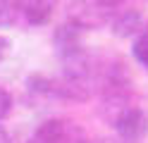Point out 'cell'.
Returning a JSON list of instances; mask_svg holds the SVG:
<instances>
[{"label":"cell","mask_w":148,"mask_h":143,"mask_svg":"<svg viewBox=\"0 0 148 143\" xmlns=\"http://www.w3.org/2000/svg\"><path fill=\"white\" fill-rule=\"evenodd\" d=\"M86 133L79 124L69 119H48L43 122L26 143H86Z\"/></svg>","instance_id":"obj_1"},{"label":"cell","mask_w":148,"mask_h":143,"mask_svg":"<svg viewBox=\"0 0 148 143\" xmlns=\"http://www.w3.org/2000/svg\"><path fill=\"white\" fill-rule=\"evenodd\" d=\"M112 127L117 131V136L122 138V143H141L148 136V112L132 105Z\"/></svg>","instance_id":"obj_2"},{"label":"cell","mask_w":148,"mask_h":143,"mask_svg":"<svg viewBox=\"0 0 148 143\" xmlns=\"http://www.w3.org/2000/svg\"><path fill=\"white\" fill-rule=\"evenodd\" d=\"M148 31V19L138 10H122L112 17V34L119 38H138Z\"/></svg>","instance_id":"obj_3"},{"label":"cell","mask_w":148,"mask_h":143,"mask_svg":"<svg viewBox=\"0 0 148 143\" xmlns=\"http://www.w3.org/2000/svg\"><path fill=\"white\" fill-rule=\"evenodd\" d=\"M53 5L50 0H17V10L19 14L29 22L31 26H41L50 19L53 14Z\"/></svg>","instance_id":"obj_4"},{"label":"cell","mask_w":148,"mask_h":143,"mask_svg":"<svg viewBox=\"0 0 148 143\" xmlns=\"http://www.w3.org/2000/svg\"><path fill=\"white\" fill-rule=\"evenodd\" d=\"M81 29L77 22H69L67 24H62L58 31H55V48H58V53L60 55H67V53H72V50H77V48H81L84 43H81Z\"/></svg>","instance_id":"obj_5"},{"label":"cell","mask_w":148,"mask_h":143,"mask_svg":"<svg viewBox=\"0 0 148 143\" xmlns=\"http://www.w3.org/2000/svg\"><path fill=\"white\" fill-rule=\"evenodd\" d=\"M132 53H134V60L141 64V67H146V69H148V31L141 34L138 38H134Z\"/></svg>","instance_id":"obj_6"},{"label":"cell","mask_w":148,"mask_h":143,"mask_svg":"<svg viewBox=\"0 0 148 143\" xmlns=\"http://www.w3.org/2000/svg\"><path fill=\"white\" fill-rule=\"evenodd\" d=\"M17 14H19V10H17V0H0V26L14 24Z\"/></svg>","instance_id":"obj_7"},{"label":"cell","mask_w":148,"mask_h":143,"mask_svg":"<svg viewBox=\"0 0 148 143\" xmlns=\"http://www.w3.org/2000/svg\"><path fill=\"white\" fill-rule=\"evenodd\" d=\"M10 112H12V95H10V91H5L3 86H0V122H3Z\"/></svg>","instance_id":"obj_8"},{"label":"cell","mask_w":148,"mask_h":143,"mask_svg":"<svg viewBox=\"0 0 148 143\" xmlns=\"http://www.w3.org/2000/svg\"><path fill=\"white\" fill-rule=\"evenodd\" d=\"M10 48H12V41L7 36H0V62L7 57V53H10Z\"/></svg>","instance_id":"obj_9"},{"label":"cell","mask_w":148,"mask_h":143,"mask_svg":"<svg viewBox=\"0 0 148 143\" xmlns=\"http://www.w3.org/2000/svg\"><path fill=\"white\" fill-rule=\"evenodd\" d=\"M0 143H12V136L7 133V129L0 124Z\"/></svg>","instance_id":"obj_10"},{"label":"cell","mask_w":148,"mask_h":143,"mask_svg":"<svg viewBox=\"0 0 148 143\" xmlns=\"http://www.w3.org/2000/svg\"><path fill=\"white\" fill-rule=\"evenodd\" d=\"M86 143H112V141H108V138H96V141H86Z\"/></svg>","instance_id":"obj_11"},{"label":"cell","mask_w":148,"mask_h":143,"mask_svg":"<svg viewBox=\"0 0 148 143\" xmlns=\"http://www.w3.org/2000/svg\"><path fill=\"white\" fill-rule=\"evenodd\" d=\"M50 3H55V0H50Z\"/></svg>","instance_id":"obj_12"}]
</instances>
